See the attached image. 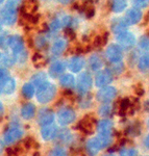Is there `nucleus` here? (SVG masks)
I'll return each instance as SVG.
<instances>
[{"instance_id":"423d86ee","label":"nucleus","mask_w":149,"mask_h":156,"mask_svg":"<svg viewBox=\"0 0 149 156\" xmlns=\"http://www.w3.org/2000/svg\"><path fill=\"white\" fill-rule=\"evenodd\" d=\"M76 119V114L71 107H63L57 112V121L60 125H69Z\"/></svg>"},{"instance_id":"de8ad7c7","label":"nucleus","mask_w":149,"mask_h":156,"mask_svg":"<svg viewBox=\"0 0 149 156\" xmlns=\"http://www.w3.org/2000/svg\"><path fill=\"white\" fill-rule=\"evenodd\" d=\"M145 146L149 149V134H148L147 136H146V138H145Z\"/></svg>"},{"instance_id":"603ef678","label":"nucleus","mask_w":149,"mask_h":156,"mask_svg":"<svg viewBox=\"0 0 149 156\" xmlns=\"http://www.w3.org/2000/svg\"><path fill=\"white\" fill-rule=\"evenodd\" d=\"M4 1V0H0V4H1L2 3V2H3Z\"/></svg>"},{"instance_id":"72a5a7b5","label":"nucleus","mask_w":149,"mask_h":156,"mask_svg":"<svg viewBox=\"0 0 149 156\" xmlns=\"http://www.w3.org/2000/svg\"><path fill=\"white\" fill-rule=\"evenodd\" d=\"M139 47L145 52H149V37L143 36L139 40Z\"/></svg>"},{"instance_id":"a19ab883","label":"nucleus","mask_w":149,"mask_h":156,"mask_svg":"<svg viewBox=\"0 0 149 156\" xmlns=\"http://www.w3.org/2000/svg\"><path fill=\"white\" fill-rule=\"evenodd\" d=\"M50 156H67V153L63 148H55L51 151Z\"/></svg>"},{"instance_id":"f704fd0d","label":"nucleus","mask_w":149,"mask_h":156,"mask_svg":"<svg viewBox=\"0 0 149 156\" xmlns=\"http://www.w3.org/2000/svg\"><path fill=\"white\" fill-rule=\"evenodd\" d=\"M120 155L121 156H138V151L133 148H120Z\"/></svg>"},{"instance_id":"ea45409f","label":"nucleus","mask_w":149,"mask_h":156,"mask_svg":"<svg viewBox=\"0 0 149 156\" xmlns=\"http://www.w3.org/2000/svg\"><path fill=\"white\" fill-rule=\"evenodd\" d=\"M7 156H18L21 153V148L16 147V148H9L6 150Z\"/></svg>"},{"instance_id":"e433bc0d","label":"nucleus","mask_w":149,"mask_h":156,"mask_svg":"<svg viewBox=\"0 0 149 156\" xmlns=\"http://www.w3.org/2000/svg\"><path fill=\"white\" fill-rule=\"evenodd\" d=\"M148 3H149V0H133V4L135 5V7L140 9L147 7Z\"/></svg>"},{"instance_id":"aec40b11","label":"nucleus","mask_w":149,"mask_h":156,"mask_svg":"<svg viewBox=\"0 0 149 156\" xmlns=\"http://www.w3.org/2000/svg\"><path fill=\"white\" fill-rule=\"evenodd\" d=\"M22 12L23 15L31 16L38 9V2L37 0H22Z\"/></svg>"},{"instance_id":"c9c22d12","label":"nucleus","mask_w":149,"mask_h":156,"mask_svg":"<svg viewBox=\"0 0 149 156\" xmlns=\"http://www.w3.org/2000/svg\"><path fill=\"white\" fill-rule=\"evenodd\" d=\"M1 62L3 66L5 67H11L16 62V57H15V54L14 55H5L3 56V58H1Z\"/></svg>"},{"instance_id":"f257e3e1","label":"nucleus","mask_w":149,"mask_h":156,"mask_svg":"<svg viewBox=\"0 0 149 156\" xmlns=\"http://www.w3.org/2000/svg\"><path fill=\"white\" fill-rule=\"evenodd\" d=\"M55 94H56V87L54 84L48 82L46 85L38 89L37 99L40 103L45 104V103H48L51 101V100H53Z\"/></svg>"},{"instance_id":"3c124183","label":"nucleus","mask_w":149,"mask_h":156,"mask_svg":"<svg viewBox=\"0 0 149 156\" xmlns=\"http://www.w3.org/2000/svg\"><path fill=\"white\" fill-rule=\"evenodd\" d=\"M104 156H115L114 154H107V155H104Z\"/></svg>"},{"instance_id":"39448f33","label":"nucleus","mask_w":149,"mask_h":156,"mask_svg":"<svg viewBox=\"0 0 149 156\" xmlns=\"http://www.w3.org/2000/svg\"><path fill=\"white\" fill-rule=\"evenodd\" d=\"M116 97H117V89L110 85L101 87L96 94V99L101 103H110Z\"/></svg>"},{"instance_id":"7ed1b4c3","label":"nucleus","mask_w":149,"mask_h":156,"mask_svg":"<svg viewBox=\"0 0 149 156\" xmlns=\"http://www.w3.org/2000/svg\"><path fill=\"white\" fill-rule=\"evenodd\" d=\"M0 19H1L2 23L7 25V26L14 25L16 23L17 19H18L17 7L6 4V5L0 11Z\"/></svg>"},{"instance_id":"20e7f679","label":"nucleus","mask_w":149,"mask_h":156,"mask_svg":"<svg viewBox=\"0 0 149 156\" xmlns=\"http://www.w3.org/2000/svg\"><path fill=\"white\" fill-rule=\"evenodd\" d=\"M92 87V77L88 72H84L78 76L76 82V90L82 96L87 94Z\"/></svg>"},{"instance_id":"2eb2a0df","label":"nucleus","mask_w":149,"mask_h":156,"mask_svg":"<svg viewBox=\"0 0 149 156\" xmlns=\"http://www.w3.org/2000/svg\"><path fill=\"white\" fill-rule=\"evenodd\" d=\"M97 128L98 134L100 135H112L113 134V122L111 120L107 119H102L101 121L97 123L96 125Z\"/></svg>"},{"instance_id":"473e14b6","label":"nucleus","mask_w":149,"mask_h":156,"mask_svg":"<svg viewBox=\"0 0 149 156\" xmlns=\"http://www.w3.org/2000/svg\"><path fill=\"white\" fill-rule=\"evenodd\" d=\"M56 137H59V140L60 142L68 143V142H70V140H71V133H70V131L68 129L60 130V131H59V133H57Z\"/></svg>"},{"instance_id":"6ab92c4d","label":"nucleus","mask_w":149,"mask_h":156,"mask_svg":"<svg viewBox=\"0 0 149 156\" xmlns=\"http://www.w3.org/2000/svg\"><path fill=\"white\" fill-rule=\"evenodd\" d=\"M16 89V80L12 77H7L3 81L0 82V93L9 95Z\"/></svg>"},{"instance_id":"4468645a","label":"nucleus","mask_w":149,"mask_h":156,"mask_svg":"<svg viewBox=\"0 0 149 156\" xmlns=\"http://www.w3.org/2000/svg\"><path fill=\"white\" fill-rule=\"evenodd\" d=\"M142 16H143V14L140 9L133 7V9H129L126 12L124 19H125V21L127 22L128 26H129V25L138 24L139 22L141 21V19H142Z\"/></svg>"},{"instance_id":"c03bdc74","label":"nucleus","mask_w":149,"mask_h":156,"mask_svg":"<svg viewBox=\"0 0 149 156\" xmlns=\"http://www.w3.org/2000/svg\"><path fill=\"white\" fill-rule=\"evenodd\" d=\"M22 0H7L6 4H9V5H12V6H15L17 7L20 4V2H21Z\"/></svg>"},{"instance_id":"0eeeda50","label":"nucleus","mask_w":149,"mask_h":156,"mask_svg":"<svg viewBox=\"0 0 149 156\" xmlns=\"http://www.w3.org/2000/svg\"><path fill=\"white\" fill-rule=\"evenodd\" d=\"M116 41H117V44H119L122 48H131L137 43V39L133 32L125 30V31L117 34Z\"/></svg>"},{"instance_id":"1a4fd4ad","label":"nucleus","mask_w":149,"mask_h":156,"mask_svg":"<svg viewBox=\"0 0 149 156\" xmlns=\"http://www.w3.org/2000/svg\"><path fill=\"white\" fill-rule=\"evenodd\" d=\"M103 148L105 147L103 145L101 138L98 135L96 137L90 138L87 142V144H85V151H87L89 156H96L98 154V152L101 149H103Z\"/></svg>"},{"instance_id":"ddd939ff","label":"nucleus","mask_w":149,"mask_h":156,"mask_svg":"<svg viewBox=\"0 0 149 156\" xmlns=\"http://www.w3.org/2000/svg\"><path fill=\"white\" fill-rule=\"evenodd\" d=\"M54 112L49 108H42L38 115V123L43 127L46 125H50L54 121Z\"/></svg>"},{"instance_id":"f8f14e48","label":"nucleus","mask_w":149,"mask_h":156,"mask_svg":"<svg viewBox=\"0 0 149 156\" xmlns=\"http://www.w3.org/2000/svg\"><path fill=\"white\" fill-rule=\"evenodd\" d=\"M9 48L15 55H19L24 51V42L20 36H9Z\"/></svg>"},{"instance_id":"9d476101","label":"nucleus","mask_w":149,"mask_h":156,"mask_svg":"<svg viewBox=\"0 0 149 156\" xmlns=\"http://www.w3.org/2000/svg\"><path fill=\"white\" fill-rule=\"evenodd\" d=\"M23 136V130L19 127H11L6 130L3 136V143L5 145H11L21 140Z\"/></svg>"},{"instance_id":"c85d7f7f","label":"nucleus","mask_w":149,"mask_h":156,"mask_svg":"<svg viewBox=\"0 0 149 156\" xmlns=\"http://www.w3.org/2000/svg\"><path fill=\"white\" fill-rule=\"evenodd\" d=\"M140 133H141L140 123H133V124L129 125L125 130V134L130 137L138 136V135H140Z\"/></svg>"},{"instance_id":"6e6d98bb","label":"nucleus","mask_w":149,"mask_h":156,"mask_svg":"<svg viewBox=\"0 0 149 156\" xmlns=\"http://www.w3.org/2000/svg\"><path fill=\"white\" fill-rule=\"evenodd\" d=\"M148 127H149V120H148Z\"/></svg>"},{"instance_id":"412c9836","label":"nucleus","mask_w":149,"mask_h":156,"mask_svg":"<svg viewBox=\"0 0 149 156\" xmlns=\"http://www.w3.org/2000/svg\"><path fill=\"white\" fill-rule=\"evenodd\" d=\"M128 24L127 22L125 21V19H115L114 21H112V24H111V28H112V31L116 34H119L121 32L125 31L126 28H127Z\"/></svg>"},{"instance_id":"a878e982","label":"nucleus","mask_w":149,"mask_h":156,"mask_svg":"<svg viewBox=\"0 0 149 156\" xmlns=\"http://www.w3.org/2000/svg\"><path fill=\"white\" fill-rule=\"evenodd\" d=\"M111 7H112V11L114 12L120 14V12H124L127 7V1L126 0H112Z\"/></svg>"},{"instance_id":"09e8293b","label":"nucleus","mask_w":149,"mask_h":156,"mask_svg":"<svg viewBox=\"0 0 149 156\" xmlns=\"http://www.w3.org/2000/svg\"><path fill=\"white\" fill-rule=\"evenodd\" d=\"M2 114H3V105H2V103L0 102V117L2 115Z\"/></svg>"},{"instance_id":"5701e85b","label":"nucleus","mask_w":149,"mask_h":156,"mask_svg":"<svg viewBox=\"0 0 149 156\" xmlns=\"http://www.w3.org/2000/svg\"><path fill=\"white\" fill-rule=\"evenodd\" d=\"M36 115V106L32 103H26L21 108V115L25 120H30Z\"/></svg>"},{"instance_id":"4be33fe9","label":"nucleus","mask_w":149,"mask_h":156,"mask_svg":"<svg viewBox=\"0 0 149 156\" xmlns=\"http://www.w3.org/2000/svg\"><path fill=\"white\" fill-rule=\"evenodd\" d=\"M66 48H67V41L63 37H60V39L55 40L53 44H52L51 52L54 55H60L65 51Z\"/></svg>"},{"instance_id":"a211bd4d","label":"nucleus","mask_w":149,"mask_h":156,"mask_svg":"<svg viewBox=\"0 0 149 156\" xmlns=\"http://www.w3.org/2000/svg\"><path fill=\"white\" fill-rule=\"evenodd\" d=\"M66 67H67L66 62H62V60H56V62H54L53 64L49 67L48 73H49V75L51 77H57V76H60V75H64Z\"/></svg>"},{"instance_id":"f03ea898","label":"nucleus","mask_w":149,"mask_h":156,"mask_svg":"<svg viewBox=\"0 0 149 156\" xmlns=\"http://www.w3.org/2000/svg\"><path fill=\"white\" fill-rule=\"evenodd\" d=\"M105 56L113 65H119L123 60V50L119 44H111L105 50Z\"/></svg>"},{"instance_id":"6e6552de","label":"nucleus","mask_w":149,"mask_h":156,"mask_svg":"<svg viewBox=\"0 0 149 156\" xmlns=\"http://www.w3.org/2000/svg\"><path fill=\"white\" fill-rule=\"evenodd\" d=\"M113 81V73L107 69H102L96 73L95 76V85L97 87H107Z\"/></svg>"},{"instance_id":"a18cd8bd","label":"nucleus","mask_w":149,"mask_h":156,"mask_svg":"<svg viewBox=\"0 0 149 156\" xmlns=\"http://www.w3.org/2000/svg\"><path fill=\"white\" fill-rule=\"evenodd\" d=\"M144 108H145V110L147 112H149V99L146 100L145 103H144Z\"/></svg>"},{"instance_id":"7c9ffc66","label":"nucleus","mask_w":149,"mask_h":156,"mask_svg":"<svg viewBox=\"0 0 149 156\" xmlns=\"http://www.w3.org/2000/svg\"><path fill=\"white\" fill-rule=\"evenodd\" d=\"M47 58L45 56H43L42 54L40 53H36L32 56V62L34 65L36 66L37 68H41V67H44L47 65Z\"/></svg>"},{"instance_id":"393cba45","label":"nucleus","mask_w":149,"mask_h":156,"mask_svg":"<svg viewBox=\"0 0 149 156\" xmlns=\"http://www.w3.org/2000/svg\"><path fill=\"white\" fill-rule=\"evenodd\" d=\"M31 83L34 84L37 89H40V87L46 85L48 83L46 74H45V73H38V74H35L31 78Z\"/></svg>"},{"instance_id":"4c0bfd02","label":"nucleus","mask_w":149,"mask_h":156,"mask_svg":"<svg viewBox=\"0 0 149 156\" xmlns=\"http://www.w3.org/2000/svg\"><path fill=\"white\" fill-rule=\"evenodd\" d=\"M62 26H63L62 21H60L59 19H54L53 21L49 24V27H50V29H51L52 31H57V30H59Z\"/></svg>"},{"instance_id":"f3484780","label":"nucleus","mask_w":149,"mask_h":156,"mask_svg":"<svg viewBox=\"0 0 149 156\" xmlns=\"http://www.w3.org/2000/svg\"><path fill=\"white\" fill-rule=\"evenodd\" d=\"M57 127L53 124L46 125V126H43L41 130V135L44 140H51L57 136Z\"/></svg>"},{"instance_id":"c756f323","label":"nucleus","mask_w":149,"mask_h":156,"mask_svg":"<svg viewBox=\"0 0 149 156\" xmlns=\"http://www.w3.org/2000/svg\"><path fill=\"white\" fill-rule=\"evenodd\" d=\"M35 85L32 83H25L22 87V95L26 99H31L35 95Z\"/></svg>"},{"instance_id":"37998d69","label":"nucleus","mask_w":149,"mask_h":156,"mask_svg":"<svg viewBox=\"0 0 149 156\" xmlns=\"http://www.w3.org/2000/svg\"><path fill=\"white\" fill-rule=\"evenodd\" d=\"M37 45L39 48H43V47L46 45V40H45V37H38L37 39Z\"/></svg>"},{"instance_id":"bb28decb","label":"nucleus","mask_w":149,"mask_h":156,"mask_svg":"<svg viewBox=\"0 0 149 156\" xmlns=\"http://www.w3.org/2000/svg\"><path fill=\"white\" fill-rule=\"evenodd\" d=\"M60 83L62 87L70 89V87H74L75 84V78L72 74H64L60 78Z\"/></svg>"},{"instance_id":"dca6fc26","label":"nucleus","mask_w":149,"mask_h":156,"mask_svg":"<svg viewBox=\"0 0 149 156\" xmlns=\"http://www.w3.org/2000/svg\"><path fill=\"white\" fill-rule=\"evenodd\" d=\"M85 65V58L80 55H76V56H72L70 58L69 62H68V67H69L70 71L73 73H78L84 69Z\"/></svg>"},{"instance_id":"b1692460","label":"nucleus","mask_w":149,"mask_h":156,"mask_svg":"<svg viewBox=\"0 0 149 156\" xmlns=\"http://www.w3.org/2000/svg\"><path fill=\"white\" fill-rule=\"evenodd\" d=\"M89 66L91 68V70L96 71V72L102 70L103 62H102L101 57H100L98 54H92L89 58Z\"/></svg>"},{"instance_id":"864d4df0","label":"nucleus","mask_w":149,"mask_h":156,"mask_svg":"<svg viewBox=\"0 0 149 156\" xmlns=\"http://www.w3.org/2000/svg\"><path fill=\"white\" fill-rule=\"evenodd\" d=\"M1 28H2V27H1V24H0V31H1Z\"/></svg>"},{"instance_id":"79ce46f5","label":"nucleus","mask_w":149,"mask_h":156,"mask_svg":"<svg viewBox=\"0 0 149 156\" xmlns=\"http://www.w3.org/2000/svg\"><path fill=\"white\" fill-rule=\"evenodd\" d=\"M9 71H7V69H5V68H0V82L3 81L4 79H6L9 76Z\"/></svg>"},{"instance_id":"2f4dec72","label":"nucleus","mask_w":149,"mask_h":156,"mask_svg":"<svg viewBox=\"0 0 149 156\" xmlns=\"http://www.w3.org/2000/svg\"><path fill=\"white\" fill-rule=\"evenodd\" d=\"M98 114L103 118L110 117L111 114H112V106L108 103H103V105L100 106L99 110H98Z\"/></svg>"},{"instance_id":"9b49d317","label":"nucleus","mask_w":149,"mask_h":156,"mask_svg":"<svg viewBox=\"0 0 149 156\" xmlns=\"http://www.w3.org/2000/svg\"><path fill=\"white\" fill-rule=\"evenodd\" d=\"M96 120L92 115H85V118L77 124V129L85 134H92L94 132Z\"/></svg>"},{"instance_id":"cd10ccee","label":"nucleus","mask_w":149,"mask_h":156,"mask_svg":"<svg viewBox=\"0 0 149 156\" xmlns=\"http://www.w3.org/2000/svg\"><path fill=\"white\" fill-rule=\"evenodd\" d=\"M138 68L142 72L149 71V53L146 52L145 54L141 55L138 60Z\"/></svg>"},{"instance_id":"58836bf2","label":"nucleus","mask_w":149,"mask_h":156,"mask_svg":"<svg viewBox=\"0 0 149 156\" xmlns=\"http://www.w3.org/2000/svg\"><path fill=\"white\" fill-rule=\"evenodd\" d=\"M9 36H6V34H1V36H0V47H1V48H6V47H9Z\"/></svg>"},{"instance_id":"8fccbe9b","label":"nucleus","mask_w":149,"mask_h":156,"mask_svg":"<svg viewBox=\"0 0 149 156\" xmlns=\"http://www.w3.org/2000/svg\"><path fill=\"white\" fill-rule=\"evenodd\" d=\"M34 156H40V153H39V152H36V153L34 154Z\"/></svg>"},{"instance_id":"5fc2aeb1","label":"nucleus","mask_w":149,"mask_h":156,"mask_svg":"<svg viewBox=\"0 0 149 156\" xmlns=\"http://www.w3.org/2000/svg\"><path fill=\"white\" fill-rule=\"evenodd\" d=\"M0 59H1V53H0Z\"/></svg>"},{"instance_id":"49530a36","label":"nucleus","mask_w":149,"mask_h":156,"mask_svg":"<svg viewBox=\"0 0 149 156\" xmlns=\"http://www.w3.org/2000/svg\"><path fill=\"white\" fill-rule=\"evenodd\" d=\"M59 1H60V3H62V4H68V3H71L73 0H59Z\"/></svg>"}]
</instances>
